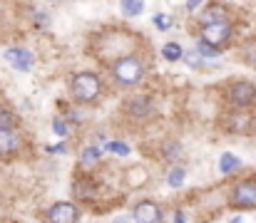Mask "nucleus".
Segmentation results:
<instances>
[{
    "mask_svg": "<svg viewBox=\"0 0 256 223\" xmlns=\"http://www.w3.org/2000/svg\"><path fill=\"white\" fill-rule=\"evenodd\" d=\"M100 89H102V82H100L97 74L80 72V74L72 77V94H75V99H80V102H92V99H97Z\"/></svg>",
    "mask_w": 256,
    "mask_h": 223,
    "instance_id": "nucleus-1",
    "label": "nucleus"
},
{
    "mask_svg": "<svg viewBox=\"0 0 256 223\" xmlns=\"http://www.w3.org/2000/svg\"><path fill=\"white\" fill-rule=\"evenodd\" d=\"M112 74H114V79H117V82H122V84H134V82H140V79H142V74H144V65H142L137 57H122V60H117V62H114Z\"/></svg>",
    "mask_w": 256,
    "mask_h": 223,
    "instance_id": "nucleus-2",
    "label": "nucleus"
},
{
    "mask_svg": "<svg viewBox=\"0 0 256 223\" xmlns=\"http://www.w3.org/2000/svg\"><path fill=\"white\" fill-rule=\"evenodd\" d=\"M229 102L236 104V107H249L256 102V87L252 82H234L229 87Z\"/></svg>",
    "mask_w": 256,
    "mask_h": 223,
    "instance_id": "nucleus-3",
    "label": "nucleus"
},
{
    "mask_svg": "<svg viewBox=\"0 0 256 223\" xmlns=\"http://www.w3.org/2000/svg\"><path fill=\"white\" fill-rule=\"evenodd\" d=\"M232 37V27L222 20V22H206L202 27V40L204 42H212V45H222Z\"/></svg>",
    "mask_w": 256,
    "mask_h": 223,
    "instance_id": "nucleus-4",
    "label": "nucleus"
},
{
    "mask_svg": "<svg viewBox=\"0 0 256 223\" xmlns=\"http://www.w3.org/2000/svg\"><path fill=\"white\" fill-rule=\"evenodd\" d=\"M232 204L239 209H256V184L244 181L232 191Z\"/></svg>",
    "mask_w": 256,
    "mask_h": 223,
    "instance_id": "nucleus-5",
    "label": "nucleus"
},
{
    "mask_svg": "<svg viewBox=\"0 0 256 223\" xmlns=\"http://www.w3.org/2000/svg\"><path fill=\"white\" fill-rule=\"evenodd\" d=\"M20 144H22V139H20V132L15 127H0V156L15 154Z\"/></svg>",
    "mask_w": 256,
    "mask_h": 223,
    "instance_id": "nucleus-6",
    "label": "nucleus"
},
{
    "mask_svg": "<svg viewBox=\"0 0 256 223\" xmlns=\"http://www.w3.org/2000/svg\"><path fill=\"white\" fill-rule=\"evenodd\" d=\"M5 60H8L15 70H20V72H28V70L32 67V52H30V50H22V47H10V50L5 52Z\"/></svg>",
    "mask_w": 256,
    "mask_h": 223,
    "instance_id": "nucleus-7",
    "label": "nucleus"
},
{
    "mask_svg": "<svg viewBox=\"0 0 256 223\" xmlns=\"http://www.w3.org/2000/svg\"><path fill=\"white\" fill-rule=\"evenodd\" d=\"M48 221H55V223H70V221H78V209L72 204H55L48 214H45Z\"/></svg>",
    "mask_w": 256,
    "mask_h": 223,
    "instance_id": "nucleus-8",
    "label": "nucleus"
},
{
    "mask_svg": "<svg viewBox=\"0 0 256 223\" xmlns=\"http://www.w3.org/2000/svg\"><path fill=\"white\" fill-rule=\"evenodd\" d=\"M134 219L142 223H157V221H162V211H160V206L154 201H142L134 209Z\"/></svg>",
    "mask_w": 256,
    "mask_h": 223,
    "instance_id": "nucleus-9",
    "label": "nucleus"
},
{
    "mask_svg": "<svg viewBox=\"0 0 256 223\" xmlns=\"http://www.w3.org/2000/svg\"><path fill=\"white\" fill-rule=\"evenodd\" d=\"M242 166V159L239 156H234V154H222V159H219V171L222 174H234L236 169Z\"/></svg>",
    "mask_w": 256,
    "mask_h": 223,
    "instance_id": "nucleus-10",
    "label": "nucleus"
},
{
    "mask_svg": "<svg viewBox=\"0 0 256 223\" xmlns=\"http://www.w3.org/2000/svg\"><path fill=\"white\" fill-rule=\"evenodd\" d=\"M224 17H226V12H224V7H219V5H212V7H206V10L202 12L204 25H206V22H222Z\"/></svg>",
    "mask_w": 256,
    "mask_h": 223,
    "instance_id": "nucleus-11",
    "label": "nucleus"
},
{
    "mask_svg": "<svg viewBox=\"0 0 256 223\" xmlns=\"http://www.w3.org/2000/svg\"><path fill=\"white\" fill-rule=\"evenodd\" d=\"M162 55H164L170 62H174V60H182V57H184V50H182L176 42H167V45L162 47Z\"/></svg>",
    "mask_w": 256,
    "mask_h": 223,
    "instance_id": "nucleus-12",
    "label": "nucleus"
},
{
    "mask_svg": "<svg viewBox=\"0 0 256 223\" xmlns=\"http://www.w3.org/2000/svg\"><path fill=\"white\" fill-rule=\"evenodd\" d=\"M147 107H150V102H147V99H142V97H137V99H132V102L127 104L130 114H134V117H142V114H147V112H142V109H147Z\"/></svg>",
    "mask_w": 256,
    "mask_h": 223,
    "instance_id": "nucleus-13",
    "label": "nucleus"
},
{
    "mask_svg": "<svg viewBox=\"0 0 256 223\" xmlns=\"http://www.w3.org/2000/svg\"><path fill=\"white\" fill-rule=\"evenodd\" d=\"M144 7V0H122V12L127 15H140Z\"/></svg>",
    "mask_w": 256,
    "mask_h": 223,
    "instance_id": "nucleus-14",
    "label": "nucleus"
},
{
    "mask_svg": "<svg viewBox=\"0 0 256 223\" xmlns=\"http://www.w3.org/2000/svg\"><path fill=\"white\" fill-rule=\"evenodd\" d=\"M196 52H199L202 57H219V50H216V45H212V42H199Z\"/></svg>",
    "mask_w": 256,
    "mask_h": 223,
    "instance_id": "nucleus-15",
    "label": "nucleus"
},
{
    "mask_svg": "<svg viewBox=\"0 0 256 223\" xmlns=\"http://www.w3.org/2000/svg\"><path fill=\"white\" fill-rule=\"evenodd\" d=\"M100 156H102V151L97 147H87L85 151H82V156H80V161H82V164H94Z\"/></svg>",
    "mask_w": 256,
    "mask_h": 223,
    "instance_id": "nucleus-16",
    "label": "nucleus"
},
{
    "mask_svg": "<svg viewBox=\"0 0 256 223\" xmlns=\"http://www.w3.org/2000/svg\"><path fill=\"white\" fill-rule=\"evenodd\" d=\"M184 169H172L170 171V186H174V189H179L182 184H184Z\"/></svg>",
    "mask_w": 256,
    "mask_h": 223,
    "instance_id": "nucleus-17",
    "label": "nucleus"
},
{
    "mask_svg": "<svg viewBox=\"0 0 256 223\" xmlns=\"http://www.w3.org/2000/svg\"><path fill=\"white\" fill-rule=\"evenodd\" d=\"M107 151H112V154H117V156H127V154H130V147L122 144V142H110V144H107Z\"/></svg>",
    "mask_w": 256,
    "mask_h": 223,
    "instance_id": "nucleus-18",
    "label": "nucleus"
},
{
    "mask_svg": "<svg viewBox=\"0 0 256 223\" xmlns=\"http://www.w3.org/2000/svg\"><path fill=\"white\" fill-rule=\"evenodd\" d=\"M52 129H55V134H58V137H68V134H70L68 122H62L60 117H58V119H52Z\"/></svg>",
    "mask_w": 256,
    "mask_h": 223,
    "instance_id": "nucleus-19",
    "label": "nucleus"
},
{
    "mask_svg": "<svg viewBox=\"0 0 256 223\" xmlns=\"http://www.w3.org/2000/svg\"><path fill=\"white\" fill-rule=\"evenodd\" d=\"M0 127H15V117L10 112H2L0 109Z\"/></svg>",
    "mask_w": 256,
    "mask_h": 223,
    "instance_id": "nucleus-20",
    "label": "nucleus"
},
{
    "mask_svg": "<svg viewBox=\"0 0 256 223\" xmlns=\"http://www.w3.org/2000/svg\"><path fill=\"white\" fill-rule=\"evenodd\" d=\"M246 62L256 67V42H252V45L246 47Z\"/></svg>",
    "mask_w": 256,
    "mask_h": 223,
    "instance_id": "nucleus-21",
    "label": "nucleus"
},
{
    "mask_svg": "<svg viewBox=\"0 0 256 223\" xmlns=\"http://www.w3.org/2000/svg\"><path fill=\"white\" fill-rule=\"evenodd\" d=\"M154 25H157V27H162V30H167V27L172 25V20L167 17V15H157V17H154Z\"/></svg>",
    "mask_w": 256,
    "mask_h": 223,
    "instance_id": "nucleus-22",
    "label": "nucleus"
},
{
    "mask_svg": "<svg viewBox=\"0 0 256 223\" xmlns=\"http://www.w3.org/2000/svg\"><path fill=\"white\" fill-rule=\"evenodd\" d=\"M48 151H52V154H65V151H68V147H65V144H58V147H50Z\"/></svg>",
    "mask_w": 256,
    "mask_h": 223,
    "instance_id": "nucleus-23",
    "label": "nucleus"
},
{
    "mask_svg": "<svg viewBox=\"0 0 256 223\" xmlns=\"http://www.w3.org/2000/svg\"><path fill=\"white\" fill-rule=\"evenodd\" d=\"M199 2H202V0H186V7H189V10H196Z\"/></svg>",
    "mask_w": 256,
    "mask_h": 223,
    "instance_id": "nucleus-24",
    "label": "nucleus"
}]
</instances>
